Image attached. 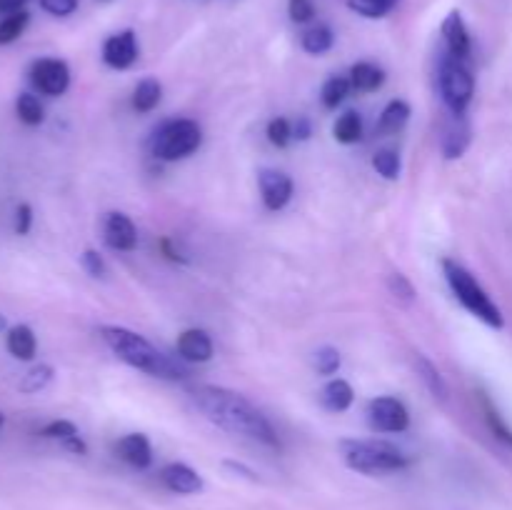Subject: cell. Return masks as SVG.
<instances>
[{"mask_svg":"<svg viewBox=\"0 0 512 510\" xmlns=\"http://www.w3.org/2000/svg\"><path fill=\"white\" fill-rule=\"evenodd\" d=\"M0 330H5V333H8V323H5L3 315H0Z\"/></svg>","mask_w":512,"mask_h":510,"instance_id":"b9f144b4","label":"cell"},{"mask_svg":"<svg viewBox=\"0 0 512 510\" xmlns=\"http://www.w3.org/2000/svg\"><path fill=\"white\" fill-rule=\"evenodd\" d=\"M5 348L15 360H33L38 353V338L28 325H13L5 333Z\"/></svg>","mask_w":512,"mask_h":510,"instance_id":"e0dca14e","label":"cell"},{"mask_svg":"<svg viewBox=\"0 0 512 510\" xmlns=\"http://www.w3.org/2000/svg\"><path fill=\"white\" fill-rule=\"evenodd\" d=\"M55 378V370L53 365H35V368H30L28 373L23 375V380L18 383V390L20 393H38V390L48 388L50 383H53Z\"/></svg>","mask_w":512,"mask_h":510,"instance_id":"f1b7e54d","label":"cell"},{"mask_svg":"<svg viewBox=\"0 0 512 510\" xmlns=\"http://www.w3.org/2000/svg\"><path fill=\"white\" fill-rule=\"evenodd\" d=\"M200 145H203V128L195 120H165L150 138V153L165 163H175L193 155Z\"/></svg>","mask_w":512,"mask_h":510,"instance_id":"5b68a950","label":"cell"},{"mask_svg":"<svg viewBox=\"0 0 512 510\" xmlns=\"http://www.w3.org/2000/svg\"><path fill=\"white\" fill-rule=\"evenodd\" d=\"M115 450H118V458L135 470H148L153 465V445H150L148 435L143 433L123 435Z\"/></svg>","mask_w":512,"mask_h":510,"instance_id":"5bb4252c","label":"cell"},{"mask_svg":"<svg viewBox=\"0 0 512 510\" xmlns=\"http://www.w3.org/2000/svg\"><path fill=\"white\" fill-rule=\"evenodd\" d=\"M313 135V123L305 115H298V120L293 123V138L295 140H308Z\"/></svg>","mask_w":512,"mask_h":510,"instance_id":"ab89813d","label":"cell"},{"mask_svg":"<svg viewBox=\"0 0 512 510\" xmlns=\"http://www.w3.org/2000/svg\"><path fill=\"white\" fill-rule=\"evenodd\" d=\"M438 85L445 108L453 115H465L475 95V75L470 60H460L445 50L438 65Z\"/></svg>","mask_w":512,"mask_h":510,"instance_id":"8992f818","label":"cell"},{"mask_svg":"<svg viewBox=\"0 0 512 510\" xmlns=\"http://www.w3.org/2000/svg\"><path fill=\"white\" fill-rule=\"evenodd\" d=\"M398 3L400 0H348V8L353 10V13L363 15V18L378 20L393 13V10L398 8Z\"/></svg>","mask_w":512,"mask_h":510,"instance_id":"83f0119b","label":"cell"},{"mask_svg":"<svg viewBox=\"0 0 512 510\" xmlns=\"http://www.w3.org/2000/svg\"><path fill=\"white\" fill-rule=\"evenodd\" d=\"M100 3H108V0H100Z\"/></svg>","mask_w":512,"mask_h":510,"instance_id":"ee69618b","label":"cell"},{"mask_svg":"<svg viewBox=\"0 0 512 510\" xmlns=\"http://www.w3.org/2000/svg\"><path fill=\"white\" fill-rule=\"evenodd\" d=\"M443 273H445V280H448L450 290H453V295L460 300V305H463L470 315L483 320V323L490 325V328H503L505 325L503 313H500V308L493 303L488 290L475 280V275L470 273L468 268H463L458 260L445 258Z\"/></svg>","mask_w":512,"mask_h":510,"instance_id":"3957f363","label":"cell"},{"mask_svg":"<svg viewBox=\"0 0 512 510\" xmlns=\"http://www.w3.org/2000/svg\"><path fill=\"white\" fill-rule=\"evenodd\" d=\"M5 425V415H3V410H0V428H3Z\"/></svg>","mask_w":512,"mask_h":510,"instance_id":"7bdbcfd3","label":"cell"},{"mask_svg":"<svg viewBox=\"0 0 512 510\" xmlns=\"http://www.w3.org/2000/svg\"><path fill=\"white\" fill-rule=\"evenodd\" d=\"M40 8L53 18H68L78 10V0H40Z\"/></svg>","mask_w":512,"mask_h":510,"instance_id":"74e56055","label":"cell"},{"mask_svg":"<svg viewBox=\"0 0 512 510\" xmlns=\"http://www.w3.org/2000/svg\"><path fill=\"white\" fill-rule=\"evenodd\" d=\"M15 113H18L20 123L25 125H40L45 120V108L38 100V95L33 93H20L18 100H15Z\"/></svg>","mask_w":512,"mask_h":510,"instance_id":"484cf974","label":"cell"},{"mask_svg":"<svg viewBox=\"0 0 512 510\" xmlns=\"http://www.w3.org/2000/svg\"><path fill=\"white\" fill-rule=\"evenodd\" d=\"M355 400V390L348 380L335 378L330 383H325V388L320 390V403H323L325 410L330 413H345V410L353 405Z\"/></svg>","mask_w":512,"mask_h":510,"instance_id":"ac0fdd59","label":"cell"},{"mask_svg":"<svg viewBox=\"0 0 512 510\" xmlns=\"http://www.w3.org/2000/svg\"><path fill=\"white\" fill-rule=\"evenodd\" d=\"M80 265H83L85 273L90 275V278H108V265H105L103 255L98 253V250L88 248L83 250V255H80Z\"/></svg>","mask_w":512,"mask_h":510,"instance_id":"d590c367","label":"cell"},{"mask_svg":"<svg viewBox=\"0 0 512 510\" xmlns=\"http://www.w3.org/2000/svg\"><path fill=\"white\" fill-rule=\"evenodd\" d=\"M300 45H303L305 53L310 55H325L335 45V33L330 25L318 23L310 25L303 35H300Z\"/></svg>","mask_w":512,"mask_h":510,"instance_id":"44dd1931","label":"cell"},{"mask_svg":"<svg viewBox=\"0 0 512 510\" xmlns=\"http://www.w3.org/2000/svg\"><path fill=\"white\" fill-rule=\"evenodd\" d=\"M268 140L275 145V148H288L293 143V123L288 118H273L268 123Z\"/></svg>","mask_w":512,"mask_h":510,"instance_id":"4dcf8cb0","label":"cell"},{"mask_svg":"<svg viewBox=\"0 0 512 510\" xmlns=\"http://www.w3.org/2000/svg\"><path fill=\"white\" fill-rule=\"evenodd\" d=\"M483 408H485V420H488V425H490V430L495 433V438L503 440L505 445H510L512 448V430L503 423V418H500L498 410L493 408V403H490V400H483Z\"/></svg>","mask_w":512,"mask_h":510,"instance_id":"e575fe53","label":"cell"},{"mask_svg":"<svg viewBox=\"0 0 512 510\" xmlns=\"http://www.w3.org/2000/svg\"><path fill=\"white\" fill-rule=\"evenodd\" d=\"M25 3H28V0H0V15L18 13V10H23Z\"/></svg>","mask_w":512,"mask_h":510,"instance_id":"60d3db41","label":"cell"},{"mask_svg":"<svg viewBox=\"0 0 512 510\" xmlns=\"http://www.w3.org/2000/svg\"><path fill=\"white\" fill-rule=\"evenodd\" d=\"M315 13H318V10H315L313 0H288V15L293 23L298 25L313 23Z\"/></svg>","mask_w":512,"mask_h":510,"instance_id":"8d00e7d4","label":"cell"},{"mask_svg":"<svg viewBox=\"0 0 512 510\" xmlns=\"http://www.w3.org/2000/svg\"><path fill=\"white\" fill-rule=\"evenodd\" d=\"M415 368H418L420 380H423L425 388L433 393V398L448 400V383H445V378L440 375V370L435 368V365L430 363L425 355H418V358H415Z\"/></svg>","mask_w":512,"mask_h":510,"instance_id":"d4e9b609","label":"cell"},{"mask_svg":"<svg viewBox=\"0 0 512 510\" xmlns=\"http://www.w3.org/2000/svg\"><path fill=\"white\" fill-rule=\"evenodd\" d=\"M30 83L38 93L58 98L70 88V68L60 58H40L30 65Z\"/></svg>","mask_w":512,"mask_h":510,"instance_id":"ba28073f","label":"cell"},{"mask_svg":"<svg viewBox=\"0 0 512 510\" xmlns=\"http://www.w3.org/2000/svg\"><path fill=\"white\" fill-rule=\"evenodd\" d=\"M30 228H33V208L30 203H20L15 208V233L28 235Z\"/></svg>","mask_w":512,"mask_h":510,"instance_id":"f35d334b","label":"cell"},{"mask_svg":"<svg viewBox=\"0 0 512 510\" xmlns=\"http://www.w3.org/2000/svg\"><path fill=\"white\" fill-rule=\"evenodd\" d=\"M373 168L378 170V175H383L385 180H395L400 178V155L395 150L383 148L373 155Z\"/></svg>","mask_w":512,"mask_h":510,"instance_id":"f546056e","label":"cell"},{"mask_svg":"<svg viewBox=\"0 0 512 510\" xmlns=\"http://www.w3.org/2000/svg\"><path fill=\"white\" fill-rule=\"evenodd\" d=\"M30 23L28 10H18V13H10L0 18V45H10L25 33Z\"/></svg>","mask_w":512,"mask_h":510,"instance_id":"4316f807","label":"cell"},{"mask_svg":"<svg viewBox=\"0 0 512 510\" xmlns=\"http://www.w3.org/2000/svg\"><path fill=\"white\" fill-rule=\"evenodd\" d=\"M178 358L183 363H208L213 358V340L205 330L188 328L178 335Z\"/></svg>","mask_w":512,"mask_h":510,"instance_id":"9a60e30c","label":"cell"},{"mask_svg":"<svg viewBox=\"0 0 512 510\" xmlns=\"http://www.w3.org/2000/svg\"><path fill=\"white\" fill-rule=\"evenodd\" d=\"M340 455L348 468L358 473H398L410 465V458L388 440H340Z\"/></svg>","mask_w":512,"mask_h":510,"instance_id":"277c9868","label":"cell"},{"mask_svg":"<svg viewBox=\"0 0 512 510\" xmlns=\"http://www.w3.org/2000/svg\"><path fill=\"white\" fill-rule=\"evenodd\" d=\"M103 238L105 243L113 250H123V253H130L138 245V230H135V223L125 213H108L103 223Z\"/></svg>","mask_w":512,"mask_h":510,"instance_id":"7c38bea8","label":"cell"},{"mask_svg":"<svg viewBox=\"0 0 512 510\" xmlns=\"http://www.w3.org/2000/svg\"><path fill=\"white\" fill-rule=\"evenodd\" d=\"M190 400L210 423L223 428L225 433L255 440V443H263L268 448H278L280 445L278 433L270 425V420L248 398H243L235 390L220 388V385H193Z\"/></svg>","mask_w":512,"mask_h":510,"instance_id":"6da1fadb","label":"cell"},{"mask_svg":"<svg viewBox=\"0 0 512 510\" xmlns=\"http://www.w3.org/2000/svg\"><path fill=\"white\" fill-rule=\"evenodd\" d=\"M160 483L170 490V493L178 495H195L203 490V478H200L198 470H193L185 463H168L160 470Z\"/></svg>","mask_w":512,"mask_h":510,"instance_id":"4fadbf2b","label":"cell"},{"mask_svg":"<svg viewBox=\"0 0 512 510\" xmlns=\"http://www.w3.org/2000/svg\"><path fill=\"white\" fill-rule=\"evenodd\" d=\"M440 33H443L445 50H448L450 55H455V58L460 60H470V53H473V38H470V30L468 25H465L460 10H450V13L445 15Z\"/></svg>","mask_w":512,"mask_h":510,"instance_id":"8fae6325","label":"cell"},{"mask_svg":"<svg viewBox=\"0 0 512 510\" xmlns=\"http://www.w3.org/2000/svg\"><path fill=\"white\" fill-rule=\"evenodd\" d=\"M350 90H353V83H350L348 75H330L323 83V90H320V103H323V108L335 110L338 105H343Z\"/></svg>","mask_w":512,"mask_h":510,"instance_id":"7402d4cb","label":"cell"},{"mask_svg":"<svg viewBox=\"0 0 512 510\" xmlns=\"http://www.w3.org/2000/svg\"><path fill=\"white\" fill-rule=\"evenodd\" d=\"M100 338L103 343L123 360L125 365L135 370H143V373L153 375L160 380H185L190 375V370L185 368L183 360H175L170 355H165L163 350L155 348L150 340H145L143 335H138L135 330L120 328V325H103L100 328Z\"/></svg>","mask_w":512,"mask_h":510,"instance_id":"7a4b0ae2","label":"cell"},{"mask_svg":"<svg viewBox=\"0 0 512 510\" xmlns=\"http://www.w3.org/2000/svg\"><path fill=\"white\" fill-rule=\"evenodd\" d=\"M348 78L353 83V90H358V93H375V90L383 88L385 70L380 65L363 60V63H355L350 68Z\"/></svg>","mask_w":512,"mask_h":510,"instance_id":"d6986e66","label":"cell"},{"mask_svg":"<svg viewBox=\"0 0 512 510\" xmlns=\"http://www.w3.org/2000/svg\"><path fill=\"white\" fill-rule=\"evenodd\" d=\"M333 135L338 143L343 145H355L363 140V118H360L355 110H348V113L340 115L333 125Z\"/></svg>","mask_w":512,"mask_h":510,"instance_id":"cb8c5ba5","label":"cell"},{"mask_svg":"<svg viewBox=\"0 0 512 510\" xmlns=\"http://www.w3.org/2000/svg\"><path fill=\"white\" fill-rule=\"evenodd\" d=\"M388 290H390V295H393L395 300H400V303H405V305H410L415 300L413 283H410L408 275H403V273H393V275H390V278H388Z\"/></svg>","mask_w":512,"mask_h":510,"instance_id":"836d02e7","label":"cell"},{"mask_svg":"<svg viewBox=\"0 0 512 510\" xmlns=\"http://www.w3.org/2000/svg\"><path fill=\"white\" fill-rule=\"evenodd\" d=\"M410 120V105L405 100H390L388 105L380 113L378 125H375V133L378 135H395L408 125Z\"/></svg>","mask_w":512,"mask_h":510,"instance_id":"ffe728a7","label":"cell"},{"mask_svg":"<svg viewBox=\"0 0 512 510\" xmlns=\"http://www.w3.org/2000/svg\"><path fill=\"white\" fill-rule=\"evenodd\" d=\"M160 98H163V85L155 78H145L140 80L138 88H135L133 108L138 110V113H153L160 105Z\"/></svg>","mask_w":512,"mask_h":510,"instance_id":"603a6c76","label":"cell"},{"mask_svg":"<svg viewBox=\"0 0 512 510\" xmlns=\"http://www.w3.org/2000/svg\"><path fill=\"white\" fill-rule=\"evenodd\" d=\"M313 363L320 375H335L340 370V363H343V360H340V353L333 345H323V348L315 350Z\"/></svg>","mask_w":512,"mask_h":510,"instance_id":"1f68e13d","label":"cell"},{"mask_svg":"<svg viewBox=\"0 0 512 510\" xmlns=\"http://www.w3.org/2000/svg\"><path fill=\"white\" fill-rule=\"evenodd\" d=\"M370 428L378 433H405L410 428V410L393 395H380L368 405Z\"/></svg>","mask_w":512,"mask_h":510,"instance_id":"52a82bcc","label":"cell"},{"mask_svg":"<svg viewBox=\"0 0 512 510\" xmlns=\"http://www.w3.org/2000/svg\"><path fill=\"white\" fill-rule=\"evenodd\" d=\"M40 435L48 440H58V443L63 445L65 440L80 435V430H78V425L70 423V420H53V423H48L43 430H40Z\"/></svg>","mask_w":512,"mask_h":510,"instance_id":"d6a6232c","label":"cell"},{"mask_svg":"<svg viewBox=\"0 0 512 510\" xmlns=\"http://www.w3.org/2000/svg\"><path fill=\"white\" fill-rule=\"evenodd\" d=\"M138 35L135 30H120V33L110 35L103 43V63L113 70H128L133 68L138 60Z\"/></svg>","mask_w":512,"mask_h":510,"instance_id":"30bf717a","label":"cell"},{"mask_svg":"<svg viewBox=\"0 0 512 510\" xmlns=\"http://www.w3.org/2000/svg\"><path fill=\"white\" fill-rule=\"evenodd\" d=\"M468 145H470L468 120H465V115L450 113V120L443 125V138H440L443 155L448 160H455V158H460L465 150H468Z\"/></svg>","mask_w":512,"mask_h":510,"instance_id":"2e32d148","label":"cell"},{"mask_svg":"<svg viewBox=\"0 0 512 510\" xmlns=\"http://www.w3.org/2000/svg\"><path fill=\"white\" fill-rule=\"evenodd\" d=\"M258 185H260V198H263V205L273 213L283 210L285 205L293 198V178L283 170L275 168H263L258 173Z\"/></svg>","mask_w":512,"mask_h":510,"instance_id":"9c48e42d","label":"cell"}]
</instances>
